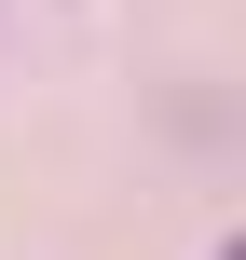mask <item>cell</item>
Returning a JSON list of instances; mask_svg holds the SVG:
<instances>
[{"mask_svg":"<svg viewBox=\"0 0 246 260\" xmlns=\"http://www.w3.org/2000/svg\"><path fill=\"white\" fill-rule=\"evenodd\" d=\"M219 260H246V247H219Z\"/></svg>","mask_w":246,"mask_h":260,"instance_id":"cell-1","label":"cell"}]
</instances>
